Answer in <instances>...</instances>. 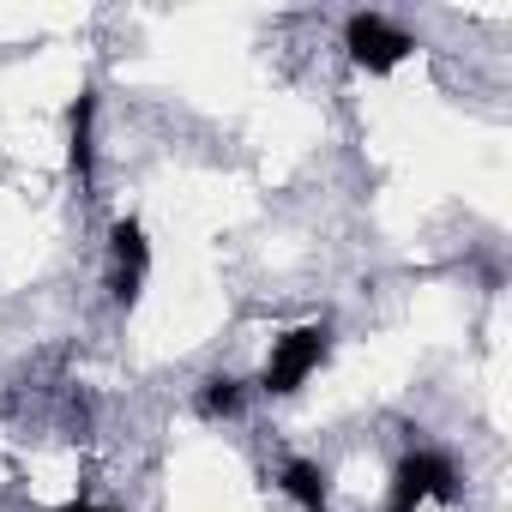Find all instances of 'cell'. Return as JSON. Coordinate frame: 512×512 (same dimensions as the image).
Returning <instances> with one entry per match:
<instances>
[{
	"label": "cell",
	"instance_id": "obj_1",
	"mask_svg": "<svg viewBox=\"0 0 512 512\" xmlns=\"http://www.w3.org/2000/svg\"><path fill=\"white\" fill-rule=\"evenodd\" d=\"M326 350H332V338H326V326H296V332H284L278 344H272V362H266V392H296L320 362H326Z\"/></svg>",
	"mask_w": 512,
	"mask_h": 512
},
{
	"label": "cell",
	"instance_id": "obj_2",
	"mask_svg": "<svg viewBox=\"0 0 512 512\" xmlns=\"http://www.w3.org/2000/svg\"><path fill=\"white\" fill-rule=\"evenodd\" d=\"M410 49H416V43H410L398 25H386L380 13H356V19H350V55H356V67H368V73H392Z\"/></svg>",
	"mask_w": 512,
	"mask_h": 512
},
{
	"label": "cell",
	"instance_id": "obj_3",
	"mask_svg": "<svg viewBox=\"0 0 512 512\" xmlns=\"http://www.w3.org/2000/svg\"><path fill=\"white\" fill-rule=\"evenodd\" d=\"M458 494V476L440 452H410L398 464V512H416L422 500H452Z\"/></svg>",
	"mask_w": 512,
	"mask_h": 512
},
{
	"label": "cell",
	"instance_id": "obj_4",
	"mask_svg": "<svg viewBox=\"0 0 512 512\" xmlns=\"http://www.w3.org/2000/svg\"><path fill=\"white\" fill-rule=\"evenodd\" d=\"M145 272H151V241H145V229H139L133 217H121V223H115V278H109V290H115L121 308L139 302Z\"/></svg>",
	"mask_w": 512,
	"mask_h": 512
},
{
	"label": "cell",
	"instance_id": "obj_5",
	"mask_svg": "<svg viewBox=\"0 0 512 512\" xmlns=\"http://www.w3.org/2000/svg\"><path fill=\"white\" fill-rule=\"evenodd\" d=\"M91 121H97V97H91V91H79V97H73V109H67V163H73V175H79V181H91V169H97Z\"/></svg>",
	"mask_w": 512,
	"mask_h": 512
},
{
	"label": "cell",
	"instance_id": "obj_6",
	"mask_svg": "<svg viewBox=\"0 0 512 512\" xmlns=\"http://www.w3.org/2000/svg\"><path fill=\"white\" fill-rule=\"evenodd\" d=\"M284 494H290L302 512H326V470H320V464H308V458L284 464Z\"/></svg>",
	"mask_w": 512,
	"mask_h": 512
},
{
	"label": "cell",
	"instance_id": "obj_7",
	"mask_svg": "<svg viewBox=\"0 0 512 512\" xmlns=\"http://www.w3.org/2000/svg\"><path fill=\"white\" fill-rule=\"evenodd\" d=\"M199 410H205V416H235V410H241V380H229V374L205 380V392H199Z\"/></svg>",
	"mask_w": 512,
	"mask_h": 512
},
{
	"label": "cell",
	"instance_id": "obj_8",
	"mask_svg": "<svg viewBox=\"0 0 512 512\" xmlns=\"http://www.w3.org/2000/svg\"><path fill=\"white\" fill-rule=\"evenodd\" d=\"M61 512H103V506H61Z\"/></svg>",
	"mask_w": 512,
	"mask_h": 512
}]
</instances>
